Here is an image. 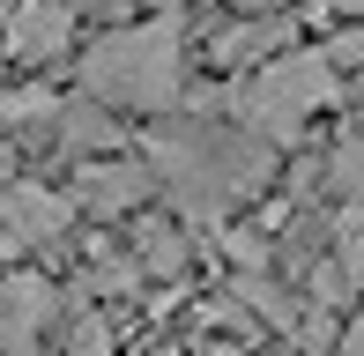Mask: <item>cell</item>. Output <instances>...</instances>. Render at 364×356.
I'll list each match as a JSON object with an SVG mask.
<instances>
[{
    "mask_svg": "<svg viewBox=\"0 0 364 356\" xmlns=\"http://www.w3.org/2000/svg\"><path fill=\"white\" fill-rule=\"evenodd\" d=\"M283 38H290V23H238L216 38V60L223 67H253L260 52H283Z\"/></svg>",
    "mask_w": 364,
    "mask_h": 356,
    "instance_id": "52a82bcc",
    "label": "cell"
},
{
    "mask_svg": "<svg viewBox=\"0 0 364 356\" xmlns=\"http://www.w3.org/2000/svg\"><path fill=\"white\" fill-rule=\"evenodd\" d=\"M82 89H90L97 104L171 111L178 104V15L105 30V38L90 45V60H82Z\"/></svg>",
    "mask_w": 364,
    "mask_h": 356,
    "instance_id": "6da1fadb",
    "label": "cell"
},
{
    "mask_svg": "<svg viewBox=\"0 0 364 356\" xmlns=\"http://www.w3.org/2000/svg\"><path fill=\"white\" fill-rule=\"evenodd\" d=\"M60 230H68V193L30 186V178L0 186V252H30V245H45Z\"/></svg>",
    "mask_w": 364,
    "mask_h": 356,
    "instance_id": "277c9868",
    "label": "cell"
},
{
    "mask_svg": "<svg viewBox=\"0 0 364 356\" xmlns=\"http://www.w3.org/2000/svg\"><path fill=\"white\" fill-rule=\"evenodd\" d=\"M75 193L97 208V216H112V208H134L149 193V171L141 164H82V186Z\"/></svg>",
    "mask_w": 364,
    "mask_h": 356,
    "instance_id": "8992f818",
    "label": "cell"
},
{
    "mask_svg": "<svg viewBox=\"0 0 364 356\" xmlns=\"http://www.w3.org/2000/svg\"><path fill=\"white\" fill-rule=\"evenodd\" d=\"M149 156H156V171L178 186L186 208H223L230 193H245L253 171H260V156L245 149L238 134H223V126H164V134L149 141Z\"/></svg>",
    "mask_w": 364,
    "mask_h": 356,
    "instance_id": "3957f363",
    "label": "cell"
},
{
    "mask_svg": "<svg viewBox=\"0 0 364 356\" xmlns=\"http://www.w3.org/2000/svg\"><path fill=\"white\" fill-rule=\"evenodd\" d=\"M0 119H15V126L60 119V96H53V89H0Z\"/></svg>",
    "mask_w": 364,
    "mask_h": 356,
    "instance_id": "9c48e42d",
    "label": "cell"
},
{
    "mask_svg": "<svg viewBox=\"0 0 364 356\" xmlns=\"http://www.w3.org/2000/svg\"><path fill=\"white\" fill-rule=\"evenodd\" d=\"M119 134V126L105 119V104H60V141H68V149H105V141Z\"/></svg>",
    "mask_w": 364,
    "mask_h": 356,
    "instance_id": "ba28073f",
    "label": "cell"
},
{
    "mask_svg": "<svg viewBox=\"0 0 364 356\" xmlns=\"http://www.w3.org/2000/svg\"><path fill=\"white\" fill-rule=\"evenodd\" d=\"M75 38V8L68 0H15L8 30H0V52L23 60V67H45V60H60Z\"/></svg>",
    "mask_w": 364,
    "mask_h": 356,
    "instance_id": "5b68a950",
    "label": "cell"
},
{
    "mask_svg": "<svg viewBox=\"0 0 364 356\" xmlns=\"http://www.w3.org/2000/svg\"><path fill=\"white\" fill-rule=\"evenodd\" d=\"M342 349H350V356H364V319H357V327H350V342H342Z\"/></svg>",
    "mask_w": 364,
    "mask_h": 356,
    "instance_id": "8fae6325",
    "label": "cell"
},
{
    "mask_svg": "<svg viewBox=\"0 0 364 356\" xmlns=\"http://www.w3.org/2000/svg\"><path fill=\"white\" fill-rule=\"evenodd\" d=\"M320 60H327V67H364V23L357 30H335V38L320 45Z\"/></svg>",
    "mask_w": 364,
    "mask_h": 356,
    "instance_id": "30bf717a",
    "label": "cell"
},
{
    "mask_svg": "<svg viewBox=\"0 0 364 356\" xmlns=\"http://www.w3.org/2000/svg\"><path fill=\"white\" fill-rule=\"evenodd\" d=\"M156 8H164V15H178V8H186V0H156Z\"/></svg>",
    "mask_w": 364,
    "mask_h": 356,
    "instance_id": "4fadbf2b",
    "label": "cell"
},
{
    "mask_svg": "<svg viewBox=\"0 0 364 356\" xmlns=\"http://www.w3.org/2000/svg\"><path fill=\"white\" fill-rule=\"evenodd\" d=\"M8 171H15V156H8V149H0V178H8Z\"/></svg>",
    "mask_w": 364,
    "mask_h": 356,
    "instance_id": "5bb4252c",
    "label": "cell"
},
{
    "mask_svg": "<svg viewBox=\"0 0 364 356\" xmlns=\"http://www.w3.org/2000/svg\"><path fill=\"white\" fill-rule=\"evenodd\" d=\"M230 8H253L260 15V8H283V0H230Z\"/></svg>",
    "mask_w": 364,
    "mask_h": 356,
    "instance_id": "7c38bea8",
    "label": "cell"
},
{
    "mask_svg": "<svg viewBox=\"0 0 364 356\" xmlns=\"http://www.w3.org/2000/svg\"><path fill=\"white\" fill-rule=\"evenodd\" d=\"M320 104H335V67L320 52H283V60H260L238 89H230V119L260 141H297L305 119Z\"/></svg>",
    "mask_w": 364,
    "mask_h": 356,
    "instance_id": "7a4b0ae2",
    "label": "cell"
}]
</instances>
